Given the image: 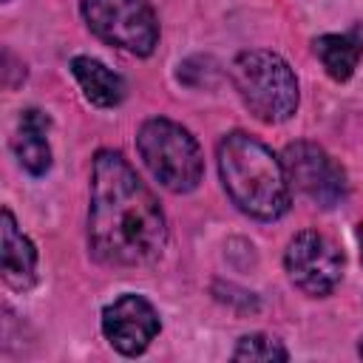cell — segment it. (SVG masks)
<instances>
[{
  "label": "cell",
  "instance_id": "obj_8",
  "mask_svg": "<svg viewBox=\"0 0 363 363\" xmlns=\"http://www.w3.org/2000/svg\"><path fill=\"white\" fill-rule=\"evenodd\" d=\"M159 312L142 295H122L102 309V332L122 354H142L159 335Z\"/></svg>",
  "mask_w": 363,
  "mask_h": 363
},
{
  "label": "cell",
  "instance_id": "obj_6",
  "mask_svg": "<svg viewBox=\"0 0 363 363\" xmlns=\"http://www.w3.org/2000/svg\"><path fill=\"white\" fill-rule=\"evenodd\" d=\"M286 182L318 207H335L346 199L343 167L312 142H292L281 156Z\"/></svg>",
  "mask_w": 363,
  "mask_h": 363
},
{
  "label": "cell",
  "instance_id": "obj_12",
  "mask_svg": "<svg viewBox=\"0 0 363 363\" xmlns=\"http://www.w3.org/2000/svg\"><path fill=\"white\" fill-rule=\"evenodd\" d=\"M315 54L323 62L326 74L337 82L349 79L357 68V60L363 54V45L352 34H323L315 40Z\"/></svg>",
  "mask_w": 363,
  "mask_h": 363
},
{
  "label": "cell",
  "instance_id": "obj_15",
  "mask_svg": "<svg viewBox=\"0 0 363 363\" xmlns=\"http://www.w3.org/2000/svg\"><path fill=\"white\" fill-rule=\"evenodd\" d=\"M360 238H363V224H360Z\"/></svg>",
  "mask_w": 363,
  "mask_h": 363
},
{
  "label": "cell",
  "instance_id": "obj_14",
  "mask_svg": "<svg viewBox=\"0 0 363 363\" xmlns=\"http://www.w3.org/2000/svg\"><path fill=\"white\" fill-rule=\"evenodd\" d=\"M357 349H360V357H363V337H360V346Z\"/></svg>",
  "mask_w": 363,
  "mask_h": 363
},
{
  "label": "cell",
  "instance_id": "obj_3",
  "mask_svg": "<svg viewBox=\"0 0 363 363\" xmlns=\"http://www.w3.org/2000/svg\"><path fill=\"white\" fill-rule=\"evenodd\" d=\"M233 82L244 105L261 122H286L298 108V79L272 51H241L233 60Z\"/></svg>",
  "mask_w": 363,
  "mask_h": 363
},
{
  "label": "cell",
  "instance_id": "obj_10",
  "mask_svg": "<svg viewBox=\"0 0 363 363\" xmlns=\"http://www.w3.org/2000/svg\"><path fill=\"white\" fill-rule=\"evenodd\" d=\"M0 241H3V278L17 286L26 289L34 281V267H37V250L34 244L17 230V221L9 210H3V221H0Z\"/></svg>",
  "mask_w": 363,
  "mask_h": 363
},
{
  "label": "cell",
  "instance_id": "obj_2",
  "mask_svg": "<svg viewBox=\"0 0 363 363\" xmlns=\"http://www.w3.org/2000/svg\"><path fill=\"white\" fill-rule=\"evenodd\" d=\"M218 173L233 204L261 221L289 210V182L281 159L258 139L233 130L218 142Z\"/></svg>",
  "mask_w": 363,
  "mask_h": 363
},
{
  "label": "cell",
  "instance_id": "obj_7",
  "mask_svg": "<svg viewBox=\"0 0 363 363\" xmlns=\"http://www.w3.org/2000/svg\"><path fill=\"white\" fill-rule=\"evenodd\" d=\"M284 267L289 281L301 292L312 298H326L340 281L343 258L326 235L315 230H303L289 241L284 252Z\"/></svg>",
  "mask_w": 363,
  "mask_h": 363
},
{
  "label": "cell",
  "instance_id": "obj_4",
  "mask_svg": "<svg viewBox=\"0 0 363 363\" xmlns=\"http://www.w3.org/2000/svg\"><path fill=\"white\" fill-rule=\"evenodd\" d=\"M136 145L147 170L162 187L173 193H190L201 182V150L187 128L164 116H156L139 128Z\"/></svg>",
  "mask_w": 363,
  "mask_h": 363
},
{
  "label": "cell",
  "instance_id": "obj_11",
  "mask_svg": "<svg viewBox=\"0 0 363 363\" xmlns=\"http://www.w3.org/2000/svg\"><path fill=\"white\" fill-rule=\"evenodd\" d=\"M71 71L85 94L88 102L99 105V108H113L125 99V82L119 74H113L108 65H102L99 60L91 57H74L71 60Z\"/></svg>",
  "mask_w": 363,
  "mask_h": 363
},
{
  "label": "cell",
  "instance_id": "obj_1",
  "mask_svg": "<svg viewBox=\"0 0 363 363\" xmlns=\"http://www.w3.org/2000/svg\"><path fill=\"white\" fill-rule=\"evenodd\" d=\"M88 241L94 255L113 267H147L167 244L156 196L113 150H99L94 159Z\"/></svg>",
  "mask_w": 363,
  "mask_h": 363
},
{
  "label": "cell",
  "instance_id": "obj_5",
  "mask_svg": "<svg viewBox=\"0 0 363 363\" xmlns=\"http://www.w3.org/2000/svg\"><path fill=\"white\" fill-rule=\"evenodd\" d=\"M88 28L136 57H147L159 43V23L147 0H82Z\"/></svg>",
  "mask_w": 363,
  "mask_h": 363
},
{
  "label": "cell",
  "instance_id": "obj_9",
  "mask_svg": "<svg viewBox=\"0 0 363 363\" xmlns=\"http://www.w3.org/2000/svg\"><path fill=\"white\" fill-rule=\"evenodd\" d=\"M48 116L43 111H26L20 116L17 133H14V153L17 162L31 173V176H43L51 167V147H48Z\"/></svg>",
  "mask_w": 363,
  "mask_h": 363
},
{
  "label": "cell",
  "instance_id": "obj_13",
  "mask_svg": "<svg viewBox=\"0 0 363 363\" xmlns=\"http://www.w3.org/2000/svg\"><path fill=\"white\" fill-rule=\"evenodd\" d=\"M286 357H289L286 349L269 335H244L233 352V360H250V363H272Z\"/></svg>",
  "mask_w": 363,
  "mask_h": 363
}]
</instances>
